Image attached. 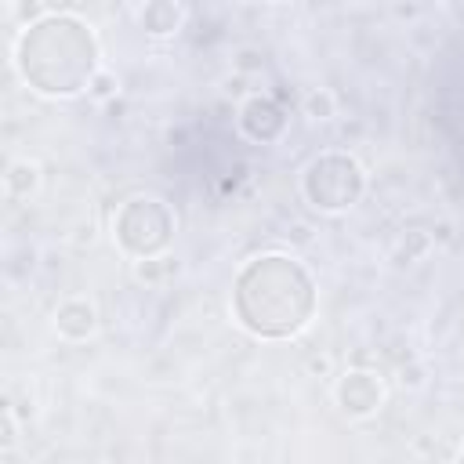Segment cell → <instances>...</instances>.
I'll return each mask as SVG.
<instances>
[{"label":"cell","mask_w":464,"mask_h":464,"mask_svg":"<svg viewBox=\"0 0 464 464\" xmlns=\"http://www.w3.org/2000/svg\"><path fill=\"white\" fill-rule=\"evenodd\" d=\"M174 272H178V261L167 257V254H160V257H145V261L134 265V276H138L141 283H163V279H170Z\"/></svg>","instance_id":"30bf717a"},{"label":"cell","mask_w":464,"mask_h":464,"mask_svg":"<svg viewBox=\"0 0 464 464\" xmlns=\"http://www.w3.org/2000/svg\"><path fill=\"white\" fill-rule=\"evenodd\" d=\"M381 399H384V388L366 370H352V373H344L337 381V406L348 417H370V413H377Z\"/></svg>","instance_id":"5b68a950"},{"label":"cell","mask_w":464,"mask_h":464,"mask_svg":"<svg viewBox=\"0 0 464 464\" xmlns=\"http://www.w3.org/2000/svg\"><path fill=\"white\" fill-rule=\"evenodd\" d=\"M112 232H116V243L130 257H138V261L160 257L174 236V214L156 196H134L116 210Z\"/></svg>","instance_id":"277c9868"},{"label":"cell","mask_w":464,"mask_h":464,"mask_svg":"<svg viewBox=\"0 0 464 464\" xmlns=\"http://www.w3.org/2000/svg\"><path fill=\"white\" fill-rule=\"evenodd\" d=\"M304 116H312V120H330L334 116V94L330 91H312L308 98H304Z\"/></svg>","instance_id":"7c38bea8"},{"label":"cell","mask_w":464,"mask_h":464,"mask_svg":"<svg viewBox=\"0 0 464 464\" xmlns=\"http://www.w3.org/2000/svg\"><path fill=\"white\" fill-rule=\"evenodd\" d=\"M232 312L254 337H294L315 312V283L301 261L286 254H261L239 268Z\"/></svg>","instance_id":"6da1fadb"},{"label":"cell","mask_w":464,"mask_h":464,"mask_svg":"<svg viewBox=\"0 0 464 464\" xmlns=\"http://www.w3.org/2000/svg\"><path fill=\"white\" fill-rule=\"evenodd\" d=\"M54 330H58L65 341H87V337L98 330V312H94V304H87V301H65V304H58V312H54Z\"/></svg>","instance_id":"52a82bcc"},{"label":"cell","mask_w":464,"mask_h":464,"mask_svg":"<svg viewBox=\"0 0 464 464\" xmlns=\"http://www.w3.org/2000/svg\"><path fill=\"white\" fill-rule=\"evenodd\" d=\"M428 246H431V236L413 228V232H406V236H402V243L395 246V261H399V265H410V261H417Z\"/></svg>","instance_id":"8fae6325"},{"label":"cell","mask_w":464,"mask_h":464,"mask_svg":"<svg viewBox=\"0 0 464 464\" xmlns=\"http://www.w3.org/2000/svg\"><path fill=\"white\" fill-rule=\"evenodd\" d=\"M87 91H91L94 98H112V94H116V80H112L109 72H98V76H94V83H91Z\"/></svg>","instance_id":"4fadbf2b"},{"label":"cell","mask_w":464,"mask_h":464,"mask_svg":"<svg viewBox=\"0 0 464 464\" xmlns=\"http://www.w3.org/2000/svg\"><path fill=\"white\" fill-rule=\"evenodd\" d=\"M138 18H141V29H145L149 36H170V33L181 29L185 11H181L178 4H170V0H152V4L141 7Z\"/></svg>","instance_id":"ba28073f"},{"label":"cell","mask_w":464,"mask_h":464,"mask_svg":"<svg viewBox=\"0 0 464 464\" xmlns=\"http://www.w3.org/2000/svg\"><path fill=\"white\" fill-rule=\"evenodd\" d=\"M301 192L315 210L337 214L359 203V196L366 192V170L348 152H323L319 160L308 163L301 178Z\"/></svg>","instance_id":"3957f363"},{"label":"cell","mask_w":464,"mask_h":464,"mask_svg":"<svg viewBox=\"0 0 464 464\" xmlns=\"http://www.w3.org/2000/svg\"><path fill=\"white\" fill-rule=\"evenodd\" d=\"M7 192L11 196H29L36 185H40V167L36 163H29V160H14L11 167H7Z\"/></svg>","instance_id":"9c48e42d"},{"label":"cell","mask_w":464,"mask_h":464,"mask_svg":"<svg viewBox=\"0 0 464 464\" xmlns=\"http://www.w3.org/2000/svg\"><path fill=\"white\" fill-rule=\"evenodd\" d=\"M22 80L51 98L80 94L98 76V40L72 14H44L22 29L14 44Z\"/></svg>","instance_id":"7a4b0ae2"},{"label":"cell","mask_w":464,"mask_h":464,"mask_svg":"<svg viewBox=\"0 0 464 464\" xmlns=\"http://www.w3.org/2000/svg\"><path fill=\"white\" fill-rule=\"evenodd\" d=\"M239 127H243V134L246 138H254V141H276L283 130H286V112L272 102V98H265V94H257V98H250L243 109H239Z\"/></svg>","instance_id":"8992f818"},{"label":"cell","mask_w":464,"mask_h":464,"mask_svg":"<svg viewBox=\"0 0 464 464\" xmlns=\"http://www.w3.org/2000/svg\"><path fill=\"white\" fill-rule=\"evenodd\" d=\"M420 381H424V377H420V366H410V370H402V384H413V388H417Z\"/></svg>","instance_id":"9a60e30c"},{"label":"cell","mask_w":464,"mask_h":464,"mask_svg":"<svg viewBox=\"0 0 464 464\" xmlns=\"http://www.w3.org/2000/svg\"><path fill=\"white\" fill-rule=\"evenodd\" d=\"M457 464H464V450H460V460H457Z\"/></svg>","instance_id":"2e32d148"},{"label":"cell","mask_w":464,"mask_h":464,"mask_svg":"<svg viewBox=\"0 0 464 464\" xmlns=\"http://www.w3.org/2000/svg\"><path fill=\"white\" fill-rule=\"evenodd\" d=\"M14 431H18V428H14V413L4 410V446H14V439H18Z\"/></svg>","instance_id":"5bb4252c"}]
</instances>
